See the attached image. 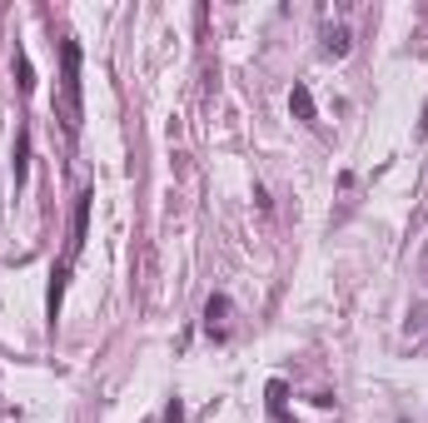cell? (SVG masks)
Listing matches in <instances>:
<instances>
[{
	"label": "cell",
	"mask_w": 428,
	"mask_h": 423,
	"mask_svg": "<svg viewBox=\"0 0 428 423\" xmlns=\"http://www.w3.org/2000/svg\"><path fill=\"white\" fill-rule=\"evenodd\" d=\"M225 314H229V299H225V294H214V299L204 304V334H209V339H225Z\"/></svg>",
	"instance_id": "cell-2"
},
{
	"label": "cell",
	"mask_w": 428,
	"mask_h": 423,
	"mask_svg": "<svg viewBox=\"0 0 428 423\" xmlns=\"http://www.w3.org/2000/svg\"><path fill=\"white\" fill-rule=\"evenodd\" d=\"M180 418H185V403H180V398H170V408H165V423H180Z\"/></svg>",
	"instance_id": "cell-6"
},
{
	"label": "cell",
	"mask_w": 428,
	"mask_h": 423,
	"mask_svg": "<svg viewBox=\"0 0 428 423\" xmlns=\"http://www.w3.org/2000/svg\"><path fill=\"white\" fill-rule=\"evenodd\" d=\"M418 135H428V105H423V120H418Z\"/></svg>",
	"instance_id": "cell-7"
},
{
	"label": "cell",
	"mask_w": 428,
	"mask_h": 423,
	"mask_svg": "<svg viewBox=\"0 0 428 423\" xmlns=\"http://www.w3.org/2000/svg\"><path fill=\"white\" fill-rule=\"evenodd\" d=\"M25 160H30V130H20V140H15V189L25 184Z\"/></svg>",
	"instance_id": "cell-5"
},
{
	"label": "cell",
	"mask_w": 428,
	"mask_h": 423,
	"mask_svg": "<svg viewBox=\"0 0 428 423\" xmlns=\"http://www.w3.org/2000/svg\"><path fill=\"white\" fill-rule=\"evenodd\" d=\"M60 60H65V130L75 135L80 130V45L75 40H65L60 45Z\"/></svg>",
	"instance_id": "cell-1"
},
{
	"label": "cell",
	"mask_w": 428,
	"mask_h": 423,
	"mask_svg": "<svg viewBox=\"0 0 428 423\" xmlns=\"http://www.w3.org/2000/svg\"><path fill=\"white\" fill-rule=\"evenodd\" d=\"M349 45H354V35H349V25H329V30H324V55H334V60H344V55H349Z\"/></svg>",
	"instance_id": "cell-3"
},
{
	"label": "cell",
	"mask_w": 428,
	"mask_h": 423,
	"mask_svg": "<svg viewBox=\"0 0 428 423\" xmlns=\"http://www.w3.org/2000/svg\"><path fill=\"white\" fill-rule=\"evenodd\" d=\"M289 105H294V115H299L304 125H314V100H309V85H294V95H289Z\"/></svg>",
	"instance_id": "cell-4"
}]
</instances>
